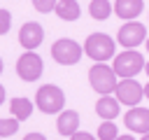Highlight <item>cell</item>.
Here are the masks:
<instances>
[{
    "instance_id": "cell-26",
    "label": "cell",
    "mask_w": 149,
    "mask_h": 140,
    "mask_svg": "<svg viewBox=\"0 0 149 140\" xmlns=\"http://www.w3.org/2000/svg\"><path fill=\"white\" fill-rule=\"evenodd\" d=\"M144 70H147V75H149V61H147V63H144Z\"/></svg>"
},
{
    "instance_id": "cell-8",
    "label": "cell",
    "mask_w": 149,
    "mask_h": 140,
    "mask_svg": "<svg viewBox=\"0 0 149 140\" xmlns=\"http://www.w3.org/2000/svg\"><path fill=\"white\" fill-rule=\"evenodd\" d=\"M114 93H116L119 105L123 103V105L137 107V103H140V100H142V96H144V89H142V84H140V82H135V79H121V82L116 84Z\"/></svg>"
},
{
    "instance_id": "cell-18",
    "label": "cell",
    "mask_w": 149,
    "mask_h": 140,
    "mask_svg": "<svg viewBox=\"0 0 149 140\" xmlns=\"http://www.w3.org/2000/svg\"><path fill=\"white\" fill-rule=\"evenodd\" d=\"M16 131H19V121H16L14 117H9V119H0V140L14 135Z\"/></svg>"
},
{
    "instance_id": "cell-9",
    "label": "cell",
    "mask_w": 149,
    "mask_h": 140,
    "mask_svg": "<svg viewBox=\"0 0 149 140\" xmlns=\"http://www.w3.org/2000/svg\"><path fill=\"white\" fill-rule=\"evenodd\" d=\"M42 40H44V28H42L37 21H26V23L21 26V30H19V42H21L23 49L33 51V49H37V47L42 44Z\"/></svg>"
},
{
    "instance_id": "cell-14",
    "label": "cell",
    "mask_w": 149,
    "mask_h": 140,
    "mask_svg": "<svg viewBox=\"0 0 149 140\" xmlns=\"http://www.w3.org/2000/svg\"><path fill=\"white\" fill-rule=\"evenodd\" d=\"M63 21H77L79 19V14H81V7H79V2L77 0H61V2H56V9H54Z\"/></svg>"
},
{
    "instance_id": "cell-28",
    "label": "cell",
    "mask_w": 149,
    "mask_h": 140,
    "mask_svg": "<svg viewBox=\"0 0 149 140\" xmlns=\"http://www.w3.org/2000/svg\"><path fill=\"white\" fill-rule=\"evenodd\" d=\"M147 51H149V37H147Z\"/></svg>"
},
{
    "instance_id": "cell-27",
    "label": "cell",
    "mask_w": 149,
    "mask_h": 140,
    "mask_svg": "<svg viewBox=\"0 0 149 140\" xmlns=\"http://www.w3.org/2000/svg\"><path fill=\"white\" fill-rule=\"evenodd\" d=\"M142 140H149V133H147V135H142Z\"/></svg>"
},
{
    "instance_id": "cell-4",
    "label": "cell",
    "mask_w": 149,
    "mask_h": 140,
    "mask_svg": "<svg viewBox=\"0 0 149 140\" xmlns=\"http://www.w3.org/2000/svg\"><path fill=\"white\" fill-rule=\"evenodd\" d=\"M142 68H144V58H142V54H140V51H135V49L121 51V54L114 58V65H112L114 75H116V77H123V79L135 77Z\"/></svg>"
},
{
    "instance_id": "cell-22",
    "label": "cell",
    "mask_w": 149,
    "mask_h": 140,
    "mask_svg": "<svg viewBox=\"0 0 149 140\" xmlns=\"http://www.w3.org/2000/svg\"><path fill=\"white\" fill-rule=\"evenodd\" d=\"M23 140H47V138H44L42 133H28V135H26Z\"/></svg>"
},
{
    "instance_id": "cell-19",
    "label": "cell",
    "mask_w": 149,
    "mask_h": 140,
    "mask_svg": "<svg viewBox=\"0 0 149 140\" xmlns=\"http://www.w3.org/2000/svg\"><path fill=\"white\" fill-rule=\"evenodd\" d=\"M9 28H12V14H9V9H0V35H7L9 33Z\"/></svg>"
},
{
    "instance_id": "cell-23",
    "label": "cell",
    "mask_w": 149,
    "mask_h": 140,
    "mask_svg": "<svg viewBox=\"0 0 149 140\" xmlns=\"http://www.w3.org/2000/svg\"><path fill=\"white\" fill-rule=\"evenodd\" d=\"M2 103H5V86L0 84V105H2Z\"/></svg>"
},
{
    "instance_id": "cell-21",
    "label": "cell",
    "mask_w": 149,
    "mask_h": 140,
    "mask_svg": "<svg viewBox=\"0 0 149 140\" xmlns=\"http://www.w3.org/2000/svg\"><path fill=\"white\" fill-rule=\"evenodd\" d=\"M70 140H95V138H93V135H91V133H84V131H81V133H79V131H77V133H74V135H72V138H70Z\"/></svg>"
},
{
    "instance_id": "cell-1",
    "label": "cell",
    "mask_w": 149,
    "mask_h": 140,
    "mask_svg": "<svg viewBox=\"0 0 149 140\" xmlns=\"http://www.w3.org/2000/svg\"><path fill=\"white\" fill-rule=\"evenodd\" d=\"M35 103H37V107H40L44 114H58V112H63L65 93H63V89L56 86V84H44V86L37 89Z\"/></svg>"
},
{
    "instance_id": "cell-15",
    "label": "cell",
    "mask_w": 149,
    "mask_h": 140,
    "mask_svg": "<svg viewBox=\"0 0 149 140\" xmlns=\"http://www.w3.org/2000/svg\"><path fill=\"white\" fill-rule=\"evenodd\" d=\"M9 112L16 121H26L30 114H33V103L28 98H12L9 103Z\"/></svg>"
},
{
    "instance_id": "cell-29",
    "label": "cell",
    "mask_w": 149,
    "mask_h": 140,
    "mask_svg": "<svg viewBox=\"0 0 149 140\" xmlns=\"http://www.w3.org/2000/svg\"><path fill=\"white\" fill-rule=\"evenodd\" d=\"M0 72H2V58H0Z\"/></svg>"
},
{
    "instance_id": "cell-2",
    "label": "cell",
    "mask_w": 149,
    "mask_h": 140,
    "mask_svg": "<svg viewBox=\"0 0 149 140\" xmlns=\"http://www.w3.org/2000/svg\"><path fill=\"white\" fill-rule=\"evenodd\" d=\"M81 49H84L86 56H91L93 61L102 63V61H107V58L114 56V40H112L109 35H105V33H91V35L86 37V42H84Z\"/></svg>"
},
{
    "instance_id": "cell-3",
    "label": "cell",
    "mask_w": 149,
    "mask_h": 140,
    "mask_svg": "<svg viewBox=\"0 0 149 140\" xmlns=\"http://www.w3.org/2000/svg\"><path fill=\"white\" fill-rule=\"evenodd\" d=\"M88 82H91V89L98 91L100 96H109L114 89H116V75L109 65L105 63H95L91 70H88Z\"/></svg>"
},
{
    "instance_id": "cell-20",
    "label": "cell",
    "mask_w": 149,
    "mask_h": 140,
    "mask_svg": "<svg viewBox=\"0 0 149 140\" xmlns=\"http://www.w3.org/2000/svg\"><path fill=\"white\" fill-rule=\"evenodd\" d=\"M33 7H35L37 12H42V14H47V12H54V9H56V2H54V0H35Z\"/></svg>"
},
{
    "instance_id": "cell-5",
    "label": "cell",
    "mask_w": 149,
    "mask_h": 140,
    "mask_svg": "<svg viewBox=\"0 0 149 140\" xmlns=\"http://www.w3.org/2000/svg\"><path fill=\"white\" fill-rule=\"evenodd\" d=\"M81 54H84V49H81L74 40H70V37H61V40H56L54 47H51V56H54V61L61 63V65H74V63H79Z\"/></svg>"
},
{
    "instance_id": "cell-11",
    "label": "cell",
    "mask_w": 149,
    "mask_h": 140,
    "mask_svg": "<svg viewBox=\"0 0 149 140\" xmlns=\"http://www.w3.org/2000/svg\"><path fill=\"white\" fill-rule=\"evenodd\" d=\"M56 128H58V133H61V135L72 138V135L77 133V128H79V114H77L74 110H63V112L58 114Z\"/></svg>"
},
{
    "instance_id": "cell-17",
    "label": "cell",
    "mask_w": 149,
    "mask_h": 140,
    "mask_svg": "<svg viewBox=\"0 0 149 140\" xmlns=\"http://www.w3.org/2000/svg\"><path fill=\"white\" fill-rule=\"evenodd\" d=\"M119 138V128L114 121H102L98 128V140H116Z\"/></svg>"
},
{
    "instance_id": "cell-13",
    "label": "cell",
    "mask_w": 149,
    "mask_h": 140,
    "mask_svg": "<svg viewBox=\"0 0 149 140\" xmlns=\"http://www.w3.org/2000/svg\"><path fill=\"white\" fill-rule=\"evenodd\" d=\"M95 112H98V117H102L105 121H112L114 117H119V100L112 98V96H102V98H98V103H95Z\"/></svg>"
},
{
    "instance_id": "cell-6",
    "label": "cell",
    "mask_w": 149,
    "mask_h": 140,
    "mask_svg": "<svg viewBox=\"0 0 149 140\" xmlns=\"http://www.w3.org/2000/svg\"><path fill=\"white\" fill-rule=\"evenodd\" d=\"M42 70H44V63H42V58H40L35 51H26V54H21L19 61H16V75H19L23 82H35V79H40Z\"/></svg>"
},
{
    "instance_id": "cell-7",
    "label": "cell",
    "mask_w": 149,
    "mask_h": 140,
    "mask_svg": "<svg viewBox=\"0 0 149 140\" xmlns=\"http://www.w3.org/2000/svg\"><path fill=\"white\" fill-rule=\"evenodd\" d=\"M144 40H147V28L140 21H128V23H123L119 28V44L126 47V51L128 49H135Z\"/></svg>"
},
{
    "instance_id": "cell-10",
    "label": "cell",
    "mask_w": 149,
    "mask_h": 140,
    "mask_svg": "<svg viewBox=\"0 0 149 140\" xmlns=\"http://www.w3.org/2000/svg\"><path fill=\"white\" fill-rule=\"evenodd\" d=\"M123 124L133 133H149V110L147 107H130L123 117Z\"/></svg>"
},
{
    "instance_id": "cell-25",
    "label": "cell",
    "mask_w": 149,
    "mask_h": 140,
    "mask_svg": "<svg viewBox=\"0 0 149 140\" xmlns=\"http://www.w3.org/2000/svg\"><path fill=\"white\" fill-rule=\"evenodd\" d=\"M116 140H135V138H133V135H119Z\"/></svg>"
},
{
    "instance_id": "cell-24",
    "label": "cell",
    "mask_w": 149,
    "mask_h": 140,
    "mask_svg": "<svg viewBox=\"0 0 149 140\" xmlns=\"http://www.w3.org/2000/svg\"><path fill=\"white\" fill-rule=\"evenodd\" d=\"M142 89H144V98H147V100H149V82H147V84H144V86H142Z\"/></svg>"
},
{
    "instance_id": "cell-12",
    "label": "cell",
    "mask_w": 149,
    "mask_h": 140,
    "mask_svg": "<svg viewBox=\"0 0 149 140\" xmlns=\"http://www.w3.org/2000/svg\"><path fill=\"white\" fill-rule=\"evenodd\" d=\"M112 7H114V12H116V16L133 21V19L142 12L144 2H142V0H116V2H112Z\"/></svg>"
},
{
    "instance_id": "cell-16",
    "label": "cell",
    "mask_w": 149,
    "mask_h": 140,
    "mask_svg": "<svg viewBox=\"0 0 149 140\" xmlns=\"http://www.w3.org/2000/svg\"><path fill=\"white\" fill-rule=\"evenodd\" d=\"M112 12H114V7H112L109 0H93V2H88V14L95 21H105Z\"/></svg>"
}]
</instances>
